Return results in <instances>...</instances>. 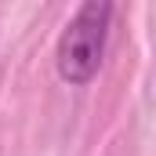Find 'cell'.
Wrapping results in <instances>:
<instances>
[{
	"mask_svg": "<svg viewBox=\"0 0 156 156\" xmlns=\"http://www.w3.org/2000/svg\"><path fill=\"white\" fill-rule=\"evenodd\" d=\"M109 22H113V7L109 4H80L76 15L66 22L58 47H55V66L58 76L69 83H87L98 73L102 55H105V40H109Z\"/></svg>",
	"mask_w": 156,
	"mask_h": 156,
	"instance_id": "obj_1",
	"label": "cell"
}]
</instances>
